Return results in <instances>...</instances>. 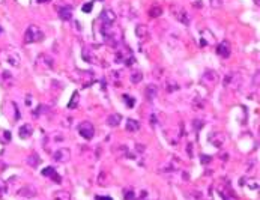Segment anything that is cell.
<instances>
[{
    "label": "cell",
    "mask_w": 260,
    "mask_h": 200,
    "mask_svg": "<svg viewBox=\"0 0 260 200\" xmlns=\"http://www.w3.org/2000/svg\"><path fill=\"white\" fill-rule=\"evenodd\" d=\"M155 93H157V87H155V86H149V89H147V95L152 98Z\"/></svg>",
    "instance_id": "17"
},
{
    "label": "cell",
    "mask_w": 260,
    "mask_h": 200,
    "mask_svg": "<svg viewBox=\"0 0 260 200\" xmlns=\"http://www.w3.org/2000/svg\"><path fill=\"white\" fill-rule=\"evenodd\" d=\"M138 128H140V124L137 120H134V119H128L126 120V130L128 131H137Z\"/></svg>",
    "instance_id": "11"
},
{
    "label": "cell",
    "mask_w": 260,
    "mask_h": 200,
    "mask_svg": "<svg viewBox=\"0 0 260 200\" xmlns=\"http://www.w3.org/2000/svg\"><path fill=\"white\" fill-rule=\"evenodd\" d=\"M32 132H33V126H32V125H29V124H26V125H21V126H20V131H18V134H20L21 138H27V137L32 136Z\"/></svg>",
    "instance_id": "5"
},
{
    "label": "cell",
    "mask_w": 260,
    "mask_h": 200,
    "mask_svg": "<svg viewBox=\"0 0 260 200\" xmlns=\"http://www.w3.org/2000/svg\"><path fill=\"white\" fill-rule=\"evenodd\" d=\"M56 196H57V197H56L57 200H69V194L65 193V191H60V193H57Z\"/></svg>",
    "instance_id": "14"
},
{
    "label": "cell",
    "mask_w": 260,
    "mask_h": 200,
    "mask_svg": "<svg viewBox=\"0 0 260 200\" xmlns=\"http://www.w3.org/2000/svg\"><path fill=\"white\" fill-rule=\"evenodd\" d=\"M36 2H39V3H45V2H50V0H36Z\"/></svg>",
    "instance_id": "23"
},
{
    "label": "cell",
    "mask_w": 260,
    "mask_h": 200,
    "mask_svg": "<svg viewBox=\"0 0 260 200\" xmlns=\"http://www.w3.org/2000/svg\"><path fill=\"white\" fill-rule=\"evenodd\" d=\"M120 119H122V117H120V114H116V113H113V114H111V116L107 119V122H108L110 126H117V125L120 124Z\"/></svg>",
    "instance_id": "10"
},
{
    "label": "cell",
    "mask_w": 260,
    "mask_h": 200,
    "mask_svg": "<svg viewBox=\"0 0 260 200\" xmlns=\"http://www.w3.org/2000/svg\"><path fill=\"white\" fill-rule=\"evenodd\" d=\"M99 20L102 21V24H113L116 21V14L111 9H104L99 15Z\"/></svg>",
    "instance_id": "4"
},
{
    "label": "cell",
    "mask_w": 260,
    "mask_h": 200,
    "mask_svg": "<svg viewBox=\"0 0 260 200\" xmlns=\"http://www.w3.org/2000/svg\"><path fill=\"white\" fill-rule=\"evenodd\" d=\"M96 200H111V199H105V196H102V197H99V196H98Z\"/></svg>",
    "instance_id": "21"
},
{
    "label": "cell",
    "mask_w": 260,
    "mask_h": 200,
    "mask_svg": "<svg viewBox=\"0 0 260 200\" xmlns=\"http://www.w3.org/2000/svg\"><path fill=\"white\" fill-rule=\"evenodd\" d=\"M0 33H2V27H0Z\"/></svg>",
    "instance_id": "24"
},
{
    "label": "cell",
    "mask_w": 260,
    "mask_h": 200,
    "mask_svg": "<svg viewBox=\"0 0 260 200\" xmlns=\"http://www.w3.org/2000/svg\"><path fill=\"white\" fill-rule=\"evenodd\" d=\"M42 39H44V32L41 29L36 26H29L24 35V41L27 44H32V42H41Z\"/></svg>",
    "instance_id": "1"
},
{
    "label": "cell",
    "mask_w": 260,
    "mask_h": 200,
    "mask_svg": "<svg viewBox=\"0 0 260 200\" xmlns=\"http://www.w3.org/2000/svg\"><path fill=\"white\" fill-rule=\"evenodd\" d=\"M78 132L86 140H90V138L93 137V134H95V128H93V125L90 124V122H81V124L78 125Z\"/></svg>",
    "instance_id": "2"
},
{
    "label": "cell",
    "mask_w": 260,
    "mask_h": 200,
    "mask_svg": "<svg viewBox=\"0 0 260 200\" xmlns=\"http://www.w3.org/2000/svg\"><path fill=\"white\" fill-rule=\"evenodd\" d=\"M219 56H223V57H229L230 56V47H229V42L227 41H223L221 44L218 45V48H217Z\"/></svg>",
    "instance_id": "6"
},
{
    "label": "cell",
    "mask_w": 260,
    "mask_h": 200,
    "mask_svg": "<svg viewBox=\"0 0 260 200\" xmlns=\"http://www.w3.org/2000/svg\"><path fill=\"white\" fill-rule=\"evenodd\" d=\"M5 140H6V142L11 140V132H9V131H5Z\"/></svg>",
    "instance_id": "20"
},
{
    "label": "cell",
    "mask_w": 260,
    "mask_h": 200,
    "mask_svg": "<svg viewBox=\"0 0 260 200\" xmlns=\"http://www.w3.org/2000/svg\"><path fill=\"white\" fill-rule=\"evenodd\" d=\"M42 175H44V176H47V178H53V179L57 181V182L60 181V178L56 175V170L53 169V167H45V169L42 170Z\"/></svg>",
    "instance_id": "9"
},
{
    "label": "cell",
    "mask_w": 260,
    "mask_h": 200,
    "mask_svg": "<svg viewBox=\"0 0 260 200\" xmlns=\"http://www.w3.org/2000/svg\"><path fill=\"white\" fill-rule=\"evenodd\" d=\"M149 14H151V17L157 18V17H159V15L163 14V9H161L159 6H153V8L151 9V12H149Z\"/></svg>",
    "instance_id": "13"
},
{
    "label": "cell",
    "mask_w": 260,
    "mask_h": 200,
    "mask_svg": "<svg viewBox=\"0 0 260 200\" xmlns=\"http://www.w3.org/2000/svg\"><path fill=\"white\" fill-rule=\"evenodd\" d=\"M59 17H60L62 20L68 21L71 20V17H72V8L71 6H63L59 9Z\"/></svg>",
    "instance_id": "7"
},
{
    "label": "cell",
    "mask_w": 260,
    "mask_h": 200,
    "mask_svg": "<svg viewBox=\"0 0 260 200\" xmlns=\"http://www.w3.org/2000/svg\"><path fill=\"white\" fill-rule=\"evenodd\" d=\"M38 161L41 163V158H39L36 153H33L32 157H29V158H27V164H29V166H32V167H36V166H38Z\"/></svg>",
    "instance_id": "12"
},
{
    "label": "cell",
    "mask_w": 260,
    "mask_h": 200,
    "mask_svg": "<svg viewBox=\"0 0 260 200\" xmlns=\"http://www.w3.org/2000/svg\"><path fill=\"white\" fill-rule=\"evenodd\" d=\"M126 196H128V197H126V200H132V193H128Z\"/></svg>",
    "instance_id": "22"
},
{
    "label": "cell",
    "mask_w": 260,
    "mask_h": 200,
    "mask_svg": "<svg viewBox=\"0 0 260 200\" xmlns=\"http://www.w3.org/2000/svg\"><path fill=\"white\" fill-rule=\"evenodd\" d=\"M71 158V152L69 149H57L56 152H53V159L57 163H66Z\"/></svg>",
    "instance_id": "3"
},
{
    "label": "cell",
    "mask_w": 260,
    "mask_h": 200,
    "mask_svg": "<svg viewBox=\"0 0 260 200\" xmlns=\"http://www.w3.org/2000/svg\"><path fill=\"white\" fill-rule=\"evenodd\" d=\"M136 32H137V35H138V36H143L144 33H147V29L144 27V26H138Z\"/></svg>",
    "instance_id": "15"
},
{
    "label": "cell",
    "mask_w": 260,
    "mask_h": 200,
    "mask_svg": "<svg viewBox=\"0 0 260 200\" xmlns=\"http://www.w3.org/2000/svg\"><path fill=\"white\" fill-rule=\"evenodd\" d=\"M174 14H176V17H178V20H180L182 23H185V24L190 23V20L186 18L188 15H186V12H185V9H182V8H174Z\"/></svg>",
    "instance_id": "8"
},
{
    "label": "cell",
    "mask_w": 260,
    "mask_h": 200,
    "mask_svg": "<svg viewBox=\"0 0 260 200\" xmlns=\"http://www.w3.org/2000/svg\"><path fill=\"white\" fill-rule=\"evenodd\" d=\"M131 80H132V83H138V81H140V80H141V77H140V74H137V75H136V74H134V75H132V78H131Z\"/></svg>",
    "instance_id": "19"
},
{
    "label": "cell",
    "mask_w": 260,
    "mask_h": 200,
    "mask_svg": "<svg viewBox=\"0 0 260 200\" xmlns=\"http://www.w3.org/2000/svg\"><path fill=\"white\" fill-rule=\"evenodd\" d=\"M92 6H93L92 2H90V3H86V5L83 6V12H90V11H92Z\"/></svg>",
    "instance_id": "18"
},
{
    "label": "cell",
    "mask_w": 260,
    "mask_h": 200,
    "mask_svg": "<svg viewBox=\"0 0 260 200\" xmlns=\"http://www.w3.org/2000/svg\"><path fill=\"white\" fill-rule=\"evenodd\" d=\"M123 99H126V105H128V107H134V99H132L131 97L123 95Z\"/></svg>",
    "instance_id": "16"
}]
</instances>
